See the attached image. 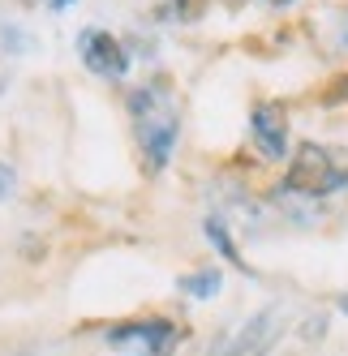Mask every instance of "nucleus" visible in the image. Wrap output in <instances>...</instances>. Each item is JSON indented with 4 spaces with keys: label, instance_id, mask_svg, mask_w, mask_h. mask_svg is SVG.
Returning a JSON list of instances; mask_svg holds the SVG:
<instances>
[{
    "label": "nucleus",
    "instance_id": "obj_1",
    "mask_svg": "<svg viewBox=\"0 0 348 356\" xmlns=\"http://www.w3.org/2000/svg\"><path fill=\"white\" fill-rule=\"evenodd\" d=\"M129 108V124H134V142L142 150L146 172H164L172 150H177L181 138V99L172 90L168 78H151L129 90L125 99Z\"/></svg>",
    "mask_w": 348,
    "mask_h": 356
},
{
    "label": "nucleus",
    "instance_id": "obj_2",
    "mask_svg": "<svg viewBox=\"0 0 348 356\" xmlns=\"http://www.w3.org/2000/svg\"><path fill=\"white\" fill-rule=\"evenodd\" d=\"M284 185L292 193H301V197L322 202L327 193H335V189L348 185V163L335 155L331 146H322V142H296Z\"/></svg>",
    "mask_w": 348,
    "mask_h": 356
},
{
    "label": "nucleus",
    "instance_id": "obj_3",
    "mask_svg": "<svg viewBox=\"0 0 348 356\" xmlns=\"http://www.w3.org/2000/svg\"><path fill=\"white\" fill-rule=\"evenodd\" d=\"M185 330L172 318H134L108 330V348L120 356H172Z\"/></svg>",
    "mask_w": 348,
    "mask_h": 356
},
{
    "label": "nucleus",
    "instance_id": "obj_4",
    "mask_svg": "<svg viewBox=\"0 0 348 356\" xmlns=\"http://www.w3.org/2000/svg\"><path fill=\"white\" fill-rule=\"evenodd\" d=\"M280 335H284V309L280 305H267V309H258L215 356H267L280 343Z\"/></svg>",
    "mask_w": 348,
    "mask_h": 356
},
{
    "label": "nucleus",
    "instance_id": "obj_5",
    "mask_svg": "<svg viewBox=\"0 0 348 356\" xmlns=\"http://www.w3.org/2000/svg\"><path fill=\"white\" fill-rule=\"evenodd\" d=\"M250 142H254V150L267 163L288 159L292 138H288V112H284V104H276V99L254 104V112H250Z\"/></svg>",
    "mask_w": 348,
    "mask_h": 356
},
{
    "label": "nucleus",
    "instance_id": "obj_6",
    "mask_svg": "<svg viewBox=\"0 0 348 356\" xmlns=\"http://www.w3.org/2000/svg\"><path fill=\"white\" fill-rule=\"evenodd\" d=\"M78 56L82 65L95 73V78H125L129 73V52L112 31H99V26H86L78 35Z\"/></svg>",
    "mask_w": 348,
    "mask_h": 356
},
{
    "label": "nucleus",
    "instance_id": "obj_7",
    "mask_svg": "<svg viewBox=\"0 0 348 356\" xmlns=\"http://www.w3.org/2000/svg\"><path fill=\"white\" fill-rule=\"evenodd\" d=\"M177 288L185 292V296H193V300H211V296H219L223 292V270H193V275H181L177 279Z\"/></svg>",
    "mask_w": 348,
    "mask_h": 356
},
{
    "label": "nucleus",
    "instance_id": "obj_8",
    "mask_svg": "<svg viewBox=\"0 0 348 356\" xmlns=\"http://www.w3.org/2000/svg\"><path fill=\"white\" fill-rule=\"evenodd\" d=\"M203 227H207V241H211V245H215V249H219V253H223V258H228V262H232L237 270H250V262L241 258L237 241L228 236V223H223L219 215H207V223H203Z\"/></svg>",
    "mask_w": 348,
    "mask_h": 356
},
{
    "label": "nucleus",
    "instance_id": "obj_9",
    "mask_svg": "<svg viewBox=\"0 0 348 356\" xmlns=\"http://www.w3.org/2000/svg\"><path fill=\"white\" fill-rule=\"evenodd\" d=\"M207 5H211V0H164L159 17H168V22H198L207 13Z\"/></svg>",
    "mask_w": 348,
    "mask_h": 356
},
{
    "label": "nucleus",
    "instance_id": "obj_10",
    "mask_svg": "<svg viewBox=\"0 0 348 356\" xmlns=\"http://www.w3.org/2000/svg\"><path fill=\"white\" fill-rule=\"evenodd\" d=\"M9 185H13V168H9V163H0V193H5Z\"/></svg>",
    "mask_w": 348,
    "mask_h": 356
},
{
    "label": "nucleus",
    "instance_id": "obj_11",
    "mask_svg": "<svg viewBox=\"0 0 348 356\" xmlns=\"http://www.w3.org/2000/svg\"><path fill=\"white\" fill-rule=\"evenodd\" d=\"M69 5H73V0H52V9H56V13H65Z\"/></svg>",
    "mask_w": 348,
    "mask_h": 356
},
{
    "label": "nucleus",
    "instance_id": "obj_12",
    "mask_svg": "<svg viewBox=\"0 0 348 356\" xmlns=\"http://www.w3.org/2000/svg\"><path fill=\"white\" fill-rule=\"evenodd\" d=\"M267 5H280V9H284V5H292V0H267Z\"/></svg>",
    "mask_w": 348,
    "mask_h": 356
}]
</instances>
